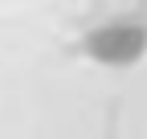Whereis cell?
<instances>
[{
  "instance_id": "obj_1",
  "label": "cell",
  "mask_w": 147,
  "mask_h": 139,
  "mask_svg": "<svg viewBox=\"0 0 147 139\" xmlns=\"http://www.w3.org/2000/svg\"><path fill=\"white\" fill-rule=\"evenodd\" d=\"M82 49L102 65H131L147 49V25L135 21V16H115V21L90 29Z\"/></svg>"
}]
</instances>
